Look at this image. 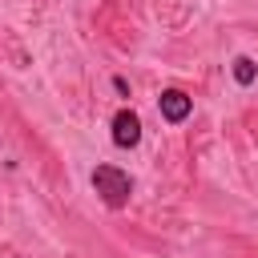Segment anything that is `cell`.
Instances as JSON below:
<instances>
[{"mask_svg": "<svg viewBox=\"0 0 258 258\" xmlns=\"http://www.w3.org/2000/svg\"><path fill=\"white\" fill-rule=\"evenodd\" d=\"M93 189L101 194V202L109 210H121L129 202V194H133V177L125 169H117V165H97L93 169Z\"/></svg>", "mask_w": 258, "mask_h": 258, "instance_id": "6da1fadb", "label": "cell"}, {"mask_svg": "<svg viewBox=\"0 0 258 258\" xmlns=\"http://www.w3.org/2000/svg\"><path fill=\"white\" fill-rule=\"evenodd\" d=\"M137 141H141V117H137L133 109H117V113H113V145L133 149Z\"/></svg>", "mask_w": 258, "mask_h": 258, "instance_id": "7a4b0ae2", "label": "cell"}, {"mask_svg": "<svg viewBox=\"0 0 258 258\" xmlns=\"http://www.w3.org/2000/svg\"><path fill=\"white\" fill-rule=\"evenodd\" d=\"M157 109H161V117H165L169 125H181V121L189 117V109H194V97H185L181 89H161Z\"/></svg>", "mask_w": 258, "mask_h": 258, "instance_id": "3957f363", "label": "cell"}, {"mask_svg": "<svg viewBox=\"0 0 258 258\" xmlns=\"http://www.w3.org/2000/svg\"><path fill=\"white\" fill-rule=\"evenodd\" d=\"M254 77H258V64L250 56H234V81L238 85H254Z\"/></svg>", "mask_w": 258, "mask_h": 258, "instance_id": "277c9868", "label": "cell"}, {"mask_svg": "<svg viewBox=\"0 0 258 258\" xmlns=\"http://www.w3.org/2000/svg\"><path fill=\"white\" fill-rule=\"evenodd\" d=\"M113 89H117L121 97H129V81H125V77H113Z\"/></svg>", "mask_w": 258, "mask_h": 258, "instance_id": "5b68a950", "label": "cell"}]
</instances>
